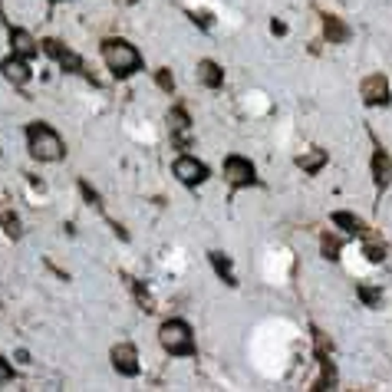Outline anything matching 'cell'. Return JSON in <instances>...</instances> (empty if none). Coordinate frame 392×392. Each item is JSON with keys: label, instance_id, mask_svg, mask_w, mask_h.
I'll return each instance as SVG.
<instances>
[{"label": "cell", "instance_id": "8992f818", "mask_svg": "<svg viewBox=\"0 0 392 392\" xmlns=\"http://www.w3.org/2000/svg\"><path fill=\"white\" fill-rule=\"evenodd\" d=\"M172 175H175L185 188H198V185H205V181L212 178V168L205 165L201 158H195V155H178V158L172 162Z\"/></svg>", "mask_w": 392, "mask_h": 392}, {"label": "cell", "instance_id": "6da1fadb", "mask_svg": "<svg viewBox=\"0 0 392 392\" xmlns=\"http://www.w3.org/2000/svg\"><path fill=\"white\" fill-rule=\"evenodd\" d=\"M99 50H103V63H106V70L112 73L116 83H125V79H132V76H138L145 70L142 53L129 40H122V37H106Z\"/></svg>", "mask_w": 392, "mask_h": 392}, {"label": "cell", "instance_id": "7c38bea8", "mask_svg": "<svg viewBox=\"0 0 392 392\" xmlns=\"http://www.w3.org/2000/svg\"><path fill=\"white\" fill-rule=\"evenodd\" d=\"M208 264L214 267L218 280L225 287H238V274H234V260L225 254V251H208Z\"/></svg>", "mask_w": 392, "mask_h": 392}, {"label": "cell", "instance_id": "f546056e", "mask_svg": "<svg viewBox=\"0 0 392 392\" xmlns=\"http://www.w3.org/2000/svg\"><path fill=\"white\" fill-rule=\"evenodd\" d=\"M50 3H63V0H50Z\"/></svg>", "mask_w": 392, "mask_h": 392}, {"label": "cell", "instance_id": "5bb4252c", "mask_svg": "<svg viewBox=\"0 0 392 392\" xmlns=\"http://www.w3.org/2000/svg\"><path fill=\"white\" fill-rule=\"evenodd\" d=\"M320 20H323V40L327 43H349V27L340 20L336 14H320Z\"/></svg>", "mask_w": 392, "mask_h": 392}, {"label": "cell", "instance_id": "4316f807", "mask_svg": "<svg viewBox=\"0 0 392 392\" xmlns=\"http://www.w3.org/2000/svg\"><path fill=\"white\" fill-rule=\"evenodd\" d=\"M14 376H17V373H14V366H10V362H7L3 356H0V386H3V382H10Z\"/></svg>", "mask_w": 392, "mask_h": 392}, {"label": "cell", "instance_id": "7a4b0ae2", "mask_svg": "<svg viewBox=\"0 0 392 392\" xmlns=\"http://www.w3.org/2000/svg\"><path fill=\"white\" fill-rule=\"evenodd\" d=\"M27 149L37 162H63L66 158V145L56 129H50L46 122L33 119L27 122Z\"/></svg>", "mask_w": 392, "mask_h": 392}, {"label": "cell", "instance_id": "30bf717a", "mask_svg": "<svg viewBox=\"0 0 392 392\" xmlns=\"http://www.w3.org/2000/svg\"><path fill=\"white\" fill-rule=\"evenodd\" d=\"M0 73H3L7 83H14V86H27V83L33 79L30 60H27V56H17V53H10V56L0 60Z\"/></svg>", "mask_w": 392, "mask_h": 392}, {"label": "cell", "instance_id": "9a60e30c", "mask_svg": "<svg viewBox=\"0 0 392 392\" xmlns=\"http://www.w3.org/2000/svg\"><path fill=\"white\" fill-rule=\"evenodd\" d=\"M198 79H201V86H208V90H221V86H225V70H221V63L201 60L198 63Z\"/></svg>", "mask_w": 392, "mask_h": 392}, {"label": "cell", "instance_id": "f1b7e54d", "mask_svg": "<svg viewBox=\"0 0 392 392\" xmlns=\"http://www.w3.org/2000/svg\"><path fill=\"white\" fill-rule=\"evenodd\" d=\"M116 3H122V7H132V3H136V0H116Z\"/></svg>", "mask_w": 392, "mask_h": 392}, {"label": "cell", "instance_id": "7402d4cb", "mask_svg": "<svg viewBox=\"0 0 392 392\" xmlns=\"http://www.w3.org/2000/svg\"><path fill=\"white\" fill-rule=\"evenodd\" d=\"M0 227H3V234L10 238V241H20L23 238V225H20V218H17V212H0Z\"/></svg>", "mask_w": 392, "mask_h": 392}, {"label": "cell", "instance_id": "3957f363", "mask_svg": "<svg viewBox=\"0 0 392 392\" xmlns=\"http://www.w3.org/2000/svg\"><path fill=\"white\" fill-rule=\"evenodd\" d=\"M158 343L165 349L168 356H195L198 347H195V330L192 323L181 317H172V320H162L158 327Z\"/></svg>", "mask_w": 392, "mask_h": 392}, {"label": "cell", "instance_id": "44dd1931", "mask_svg": "<svg viewBox=\"0 0 392 392\" xmlns=\"http://www.w3.org/2000/svg\"><path fill=\"white\" fill-rule=\"evenodd\" d=\"M330 221L340 227V231H347V234H366V231H369V227L362 225L356 214H349V212H333Z\"/></svg>", "mask_w": 392, "mask_h": 392}, {"label": "cell", "instance_id": "d6986e66", "mask_svg": "<svg viewBox=\"0 0 392 392\" xmlns=\"http://www.w3.org/2000/svg\"><path fill=\"white\" fill-rule=\"evenodd\" d=\"M168 129H172V136H181V132H188L192 129V112L185 106H172L168 109Z\"/></svg>", "mask_w": 392, "mask_h": 392}, {"label": "cell", "instance_id": "277c9868", "mask_svg": "<svg viewBox=\"0 0 392 392\" xmlns=\"http://www.w3.org/2000/svg\"><path fill=\"white\" fill-rule=\"evenodd\" d=\"M40 53H43L46 60H56V63H60L63 73L90 76V73H86V63H83V56H79L76 50H70L63 40H56V37H46V40H40Z\"/></svg>", "mask_w": 392, "mask_h": 392}, {"label": "cell", "instance_id": "9c48e42d", "mask_svg": "<svg viewBox=\"0 0 392 392\" xmlns=\"http://www.w3.org/2000/svg\"><path fill=\"white\" fill-rule=\"evenodd\" d=\"M369 175H373V185H376L379 195L392 185V155L379 142L373 145V155H369Z\"/></svg>", "mask_w": 392, "mask_h": 392}, {"label": "cell", "instance_id": "e0dca14e", "mask_svg": "<svg viewBox=\"0 0 392 392\" xmlns=\"http://www.w3.org/2000/svg\"><path fill=\"white\" fill-rule=\"evenodd\" d=\"M320 254L327 257V260H340V254H343V241H340V234L336 231H320Z\"/></svg>", "mask_w": 392, "mask_h": 392}, {"label": "cell", "instance_id": "52a82bcc", "mask_svg": "<svg viewBox=\"0 0 392 392\" xmlns=\"http://www.w3.org/2000/svg\"><path fill=\"white\" fill-rule=\"evenodd\" d=\"M360 99L366 103V106H373V109L389 106L392 103V86H389V79H386V73L366 76V79L360 83Z\"/></svg>", "mask_w": 392, "mask_h": 392}, {"label": "cell", "instance_id": "83f0119b", "mask_svg": "<svg viewBox=\"0 0 392 392\" xmlns=\"http://www.w3.org/2000/svg\"><path fill=\"white\" fill-rule=\"evenodd\" d=\"M271 33L274 37H287V23L284 20H271Z\"/></svg>", "mask_w": 392, "mask_h": 392}, {"label": "cell", "instance_id": "d4e9b609", "mask_svg": "<svg viewBox=\"0 0 392 392\" xmlns=\"http://www.w3.org/2000/svg\"><path fill=\"white\" fill-rule=\"evenodd\" d=\"M155 86H158L162 92H168V96L175 92V76H172V70H168V66L155 70Z\"/></svg>", "mask_w": 392, "mask_h": 392}, {"label": "cell", "instance_id": "cb8c5ba5", "mask_svg": "<svg viewBox=\"0 0 392 392\" xmlns=\"http://www.w3.org/2000/svg\"><path fill=\"white\" fill-rule=\"evenodd\" d=\"M76 188H79V195L86 198V205H90V208H103V195H99V192H96L86 178H76Z\"/></svg>", "mask_w": 392, "mask_h": 392}, {"label": "cell", "instance_id": "ba28073f", "mask_svg": "<svg viewBox=\"0 0 392 392\" xmlns=\"http://www.w3.org/2000/svg\"><path fill=\"white\" fill-rule=\"evenodd\" d=\"M109 360H112V369L125 379H136L142 373V362H138V349L132 343H116L109 349Z\"/></svg>", "mask_w": 392, "mask_h": 392}, {"label": "cell", "instance_id": "603a6c76", "mask_svg": "<svg viewBox=\"0 0 392 392\" xmlns=\"http://www.w3.org/2000/svg\"><path fill=\"white\" fill-rule=\"evenodd\" d=\"M356 297H360L366 307H379V303H382V290L373 284H360L356 287Z\"/></svg>", "mask_w": 392, "mask_h": 392}, {"label": "cell", "instance_id": "ffe728a7", "mask_svg": "<svg viewBox=\"0 0 392 392\" xmlns=\"http://www.w3.org/2000/svg\"><path fill=\"white\" fill-rule=\"evenodd\" d=\"M362 257H366L369 264H382V260H386V244L379 241L373 231H366V238H362Z\"/></svg>", "mask_w": 392, "mask_h": 392}, {"label": "cell", "instance_id": "5b68a950", "mask_svg": "<svg viewBox=\"0 0 392 392\" xmlns=\"http://www.w3.org/2000/svg\"><path fill=\"white\" fill-rule=\"evenodd\" d=\"M225 178L234 192H238V188H257V185H260L254 162L244 158V155H227L225 158Z\"/></svg>", "mask_w": 392, "mask_h": 392}, {"label": "cell", "instance_id": "8fae6325", "mask_svg": "<svg viewBox=\"0 0 392 392\" xmlns=\"http://www.w3.org/2000/svg\"><path fill=\"white\" fill-rule=\"evenodd\" d=\"M7 40H10V50H14L17 56H27V60H33V56L40 53V43H37V40H33V33L23 30V27L7 23Z\"/></svg>", "mask_w": 392, "mask_h": 392}, {"label": "cell", "instance_id": "ac0fdd59", "mask_svg": "<svg viewBox=\"0 0 392 392\" xmlns=\"http://www.w3.org/2000/svg\"><path fill=\"white\" fill-rule=\"evenodd\" d=\"M125 287L132 290V297H136V303L142 307V313H155V300H152V293L145 290V284H142L138 277H125Z\"/></svg>", "mask_w": 392, "mask_h": 392}, {"label": "cell", "instance_id": "4fadbf2b", "mask_svg": "<svg viewBox=\"0 0 392 392\" xmlns=\"http://www.w3.org/2000/svg\"><path fill=\"white\" fill-rule=\"evenodd\" d=\"M330 356L333 353H327V349H313V360H317V366H320V379L313 382V389L317 392L333 389V386H336V366H333Z\"/></svg>", "mask_w": 392, "mask_h": 392}, {"label": "cell", "instance_id": "484cf974", "mask_svg": "<svg viewBox=\"0 0 392 392\" xmlns=\"http://www.w3.org/2000/svg\"><path fill=\"white\" fill-rule=\"evenodd\" d=\"M188 17H192V23L201 27V30H212V27H214V14H212V10H188Z\"/></svg>", "mask_w": 392, "mask_h": 392}, {"label": "cell", "instance_id": "2e32d148", "mask_svg": "<svg viewBox=\"0 0 392 392\" xmlns=\"http://www.w3.org/2000/svg\"><path fill=\"white\" fill-rule=\"evenodd\" d=\"M327 162H330L327 149H313V152H307V155L297 158V168H300L303 175H320V172L327 168Z\"/></svg>", "mask_w": 392, "mask_h": 392}]
</instances>
